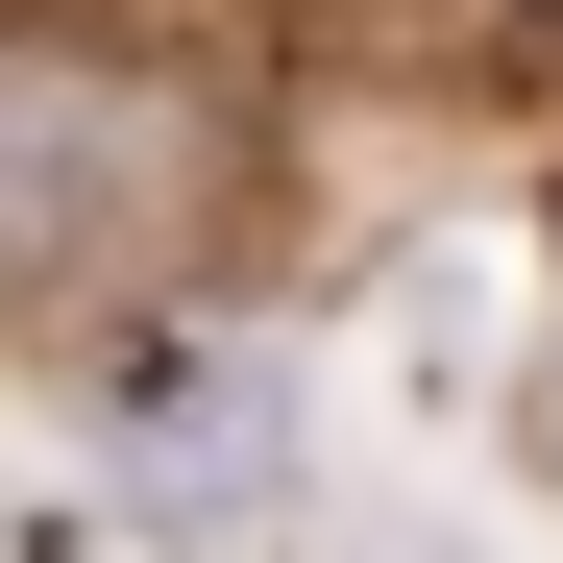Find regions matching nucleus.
<instances>
[{
    "label": "nucleus",
    "instance_id": "nucleus-1",
    "mask_svg": "<svg viewBox=\"0 0 563 563\" xmlns=\"http://www.w3.org/2000/svg\"><path fill=\"white\" fill-rule=\"evenodd\" d=\"M295 465V367H147V490H269Z\"/></svg>",
    "mask_w": 563,
    "mask_h": 563
}]
</instances>
